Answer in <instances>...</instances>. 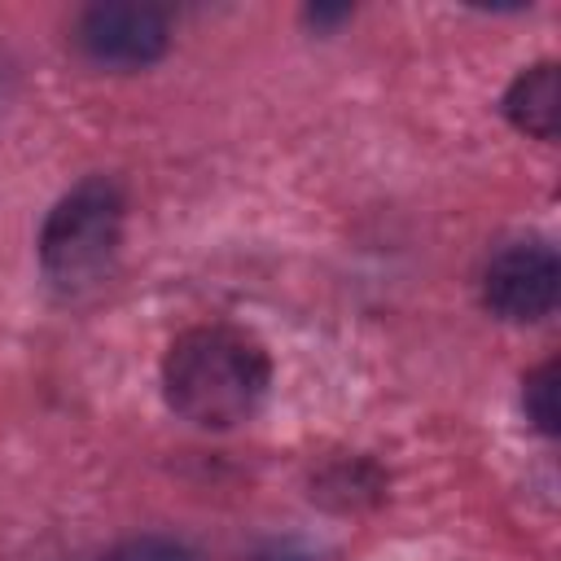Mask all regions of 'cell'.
<instances>
[{
    "instance_id": "obj_2",
    "label": "cell",
    "mask_w": 561,
    "mask_h": 561,
    "mask_svg": "<svg viewBox=\"0 0 561 561\" xmlns=\"http://www.w3.org/2000/svg\"><path fill=\"white\" fill-rule=\"evenodd\" d=\"M123 237V197L110 180H88L75 193H66L44 232H39V263L57 289H83L96 285Z\"/></svg>"
},
{
    "instance_id": "obj_5",
    "label": "cell",
    "mask_w": 561,
    "mask_h": 561,
    "mask_svg": "<svg viewBox=\"0 0 561 561\" xmlns=\"http://www.w3.org/2000/svg\"><path fill=\"white\" fill-rule=\"evenodd\" d=\"M504 114L513 118V127L552 140L557 136V114H561V83H557V66H530L526 75L513 79L508 96H504Z\"/></svg>"
},
{
    "instance_id": "obj_4",
    "label": "cell",
    "mask_w": 561,
    "mask_h": 561,
    "mask_svg": "<svg viewBox=\"0 0 561 561\" xmlns=\"http://www.w3.org/2000/svg\"><path fill=\"white\" fill-rule=\"evenodd\" d=\"M79 48L96 66L136 70L162 57L167 48V18L149 4H96L79 22Z\"/></svg>"
},
{
    "instance_id": "obj_7",
    "label": "cell",
    "mask_w": 561,
    "mask_h": 561,
    "mask_svg": "<svg viewBox=\"0 0 561 561\" xmlns=\"http://www.w3.org/2000/svg\"><path fill=\"white\" fill-rule=\"evenodd\" d=\"M110 561H197V552L167 535H136L110 552Z\"/></svg>"
},
{
    "instance_id": "obj_8",
    "label": "cell",
    "mask_w": 561,
    "mask_h": 561,
    "mask_svg": "<svg viewBox=\"0 0 561 561\" xmlns=\"http://www.w3.org/2000/svg\"><path fill=\"white\" fill-rule=\"evenodd\" d=\"M259 561H307V557H294L289 548H280V552H267V557H259Z\"/></svg>"
},
{
    "instance_id": "obj_3",
    "label": "cell",
    "mask_w": 561,
    "mask_h": 561,
    "mask_svg": "<svg viewBox=\"0 0 561 561\" xmlns=\"http://www.w3.org/2000/svg\"><path fill=\"white\" fill-rule=\"evenodd\" d=\"M557 285H561V267L552 245L513 241L491 259L482 294H486V307L504 320H539L552 311Z\"/></svg>"
},
{
    "instance_id": "obj_1",
    "label": "cell",
    "mask_w": 561,
    "mask_h": 561,
    "mask_svg": "<svg viewBox=\"0 0 561 561\" xmlns=\"http://www.w3.org/2000/svg\"><path fill=\"white\" fill-rule=\"evenodd\" d=\"M162 386L184 421L224 430L259 408L267 390V355L254 337L237 329H188L167 351Z\"/></svg>"
},
{
    "instance_id": "obj_6",
    "label": "cell",
    "mask_w": 561,
    "mask_h": 561,
    "mask_svg": "<svg viewBox=\"0 0 561 561\" xmlns=\"http://www.w3.org/2000/svg\"><path fill=\"white\" fill-rule=\"evenodd\" d=\"M526 412L543 434H557V364H543L526 377Z\"/></svg>"
}]
</instances>
